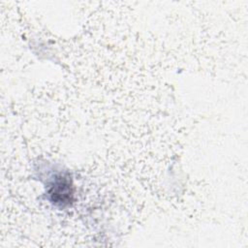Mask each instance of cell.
<instances>
[{
    "label": "cell",
    "mask_w": 248,
    "mask_h": 248,
    "mask_svg": "<svg viewBox=\"0 0 248 248\" xmlns=\"http://www.w3.org/2000/svg\"><path fill=\"white\" fill-rule=\"evenodd\" d=\"M72 193L71 183L66 177H60L50 190L52 201L59 203L69 202L72 198Z\"/></svg>",
    "instance_id": "6da1fadb"
}]
</instances>
